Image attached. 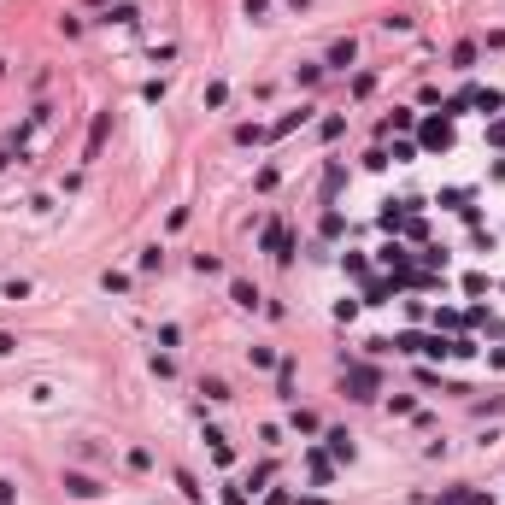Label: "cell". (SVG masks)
<instances>
[{
    "instance_id": "obj_2",
    "label": "cell",
    "mask_w": 505,
    "mask_h": 505,
    "mask_svg": "<svg viewBox=\"0 0 505 505\" xmlns=\"http://www.w3.org/2000/svg\"><path fill=\"white\" fill-rule=\"evenodd\" d=\"M423 141H429V147H447V141H452V129H447V118H441V124H429V129H423Z\"/></svg>"
},
{
    "instance_id": "obj_1",
    "label": "cell",
    "mask_w": 505,
    "mask_h": 505,
    "mask_svg": "<svg viewBox=\"0 0 505 505\" xmlns=\"http://www.w3.org/2000/svg\"><path fill=\"white\" fill-rule=\"evenodd\" d=\"M65 487H71L77 499H100V494H106V487L94 482V476H83V470H65Z\"/></svg>"
},
{
    "instance_id": "obj_4",
    "label": "cell",
    "mask_w": 505,
    "mask_h": 505,
    "mask_svg": "<svg viewBox=\"0 0 505 505\" xmlns=\"http://www.w3.org/2000/svg\"><path fill=\"white\" fill-rule=\"evenodd\" d=\"M12 499H18V487H12L6 476H0V505H12Z\"/></svg>"
},
{
    "instance_id": "obj_3",
    "label": "cell",
    "mask_w": 505,
    "mask_h": 505,
    "mask_svg": "<svg viewBox=\"0 0 505 505\" xmlns=\"http://www.w3.org/2000/svg\"><path fill=\"white\" fill-rule=\"evenodd\" d=\"M329 65H353V41H335L329 47Z\"/></svg>"
}]
</instances>
